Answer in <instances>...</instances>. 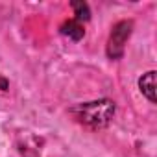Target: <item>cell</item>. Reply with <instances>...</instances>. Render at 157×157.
<instances>
[{"label": "cell", "instance_id": "1", "mask_svg": "<svg viewBox=\"0 0 157 157\" xmlns=\"http://www.w3.org/2000/svg\"><path fill=\"white\" fill-rule=\"evenodd\" d=\"M115 102L113 100H94V102H83L76 104L68 109V113L74 117L76 122H80L91 129H102L109 126V122L115 117Z\"/></svg>", "mask_w": 157, "mask_h": 157}, {"label": "cell", "instance_id": "2", "mask_svg": "<svg viewBox=\"0 0 157 157\" xmlns=\"http://www.w3.org/2000/svg\"><path fill=\"white\" fill-rule=\"evenodd\" d=\"M131 30H133V22L131 21H118L111 28L109 39H107V48H105L109 59H120L124 56L126 43H128V39L131 35Z\"/></svg>", "mask_w": 157, "mask_h": 157}, {"label": "cell", "instance_id": "3", "mask_svg": "<svg viewBox=\"0 0 157 157\" xmlns=\"http://www.w3.org/2000/svg\"><path fill=\"white\" fill-rule=\"evenodd\" d=\"M139 89L151 104L157 102V98H155V70H150L139 78Z\"/></svg>", "mask_w": 157, "mask_h": 157}, {"label": "cell", "instance_id": "4", "mask_svg": "<svg viewBox=\"0 0 157 157\" xmlns=\"http://www.w3.org/2000/svg\"><path fill=\"white\" fill-rule=\"evenodd\" d=\"M61 33L67 35L72 41H80L85 35V30H83V24L82 22H78L76 19H68V21H65L61 24Z\"/></svg>", "mask_w": 157, "mask_h": 157}, {"label": "cell", "instance_id": "5", "mask_svg": "<svg viewBox=\"0 0 157 157\" xmlns=\"http://www.w3.org/2000/svg\"><path fill=\"white\" fill-rule=\"evenodd\" d=\"M72 10H74V15H76V21L78 22H85L91 19V10L85 2H72Z\"/></svg>", "mask_w": 157, "mask_h": 157}, {"label": "cell", "instance_id": "6", "mask_svg": "<svg viewBox=\"0 0 157 157\" xmlns=\"http://www.w3.org/2000/svg\"><path fill=\"white\" fill-rule=\"evenodd\" d=\"M0 87H2V89H6V80H0Z\"/></svg>", "mask_w": 157, "mask_h": 157}]
</instances>
